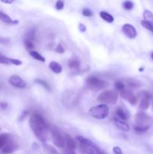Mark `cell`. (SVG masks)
Segmentation results:
<instances>
[{"label": "cell", "instance_id": "obj_1", "mask_svg": "<svg viewBox=\"0 0 153 154\" xmlns=\"http://www.w3.org/2000/svg\"><path fill=\"white\" fill-rule=\"evenodd\" d=\"M29 125L36 138L41 142H45L47 139V131L50 128L45 119L40 114L34 112L30 117Z\"/></svg>", "mask_w": 153, "mask_h": 154}, {"label": "cell", "instance_id": "obj_2", "mask_svg": "<svg viewBox=\"0 0 153 154\" xmlns=\"http://www.w3.org/2000/svg\"><path fill=\"white\" fill-rule=\"evenodd\" d=\"M152 124L153 120L148 114L144 112L137 113L135 116L134 130L136 133H143L146 132Z\"/></svg>", "mask_w": 153, "mask_h": 154}, {"label": "cell", "instance_id": "obj_3", "mask_svg": "<svg viewBox=\"0 0 153 154\" xmlns=\"http://www.w3.org/2000/svg\"><path fill=\"white\" fill-rule=\"evenodd\" d=\"M118 98V91L116 90H106L100 93L97 98L98 102L104 104H111L114 105L117 102Z\"/></svg>", "mask_w": 153, "mask_h": 154}, {"label": "cell", "instance_id": "obj_4", "mask_svg": "<svg viewBox=\"0 0 153 154\" xmlns=\"http://www.w3.org/2000/svg\"><path fill=\"white\" fill-rule=\"evenodd\" d=\"M87 87L88 89L93 91H99V90H104L107 87L108 83L100 78L95 76H89L86 78V81Z\"/></svg>", "mask_w": 153, "mask_h": 154}, {"label": "cell", "instance_id": "obj_5", "mask_svg": "<svg viewBox=\"0 0 153 154\" xmlns=\"http://www.w3.org/2000/svg\"><path fill=\"white\" fill-rule=\"evenodd\" d=\"M90 116L98 120H104L106 118L109 114V108L105 104L96 105L92 107L88 111Z\"/></svg>", "mask_w": 153, "mask_h": 154}, {"label": "cell", "instance_id": "obj_6", "mask_svg": "<svg viewBox=\"0 0 153 154\" xmlns=\"http://www.w3.org/2000/svg\"><path fill=\"white\" fill-rule=\"evenodd\" d=\"M50 130L51 136H52V143L56 147L58 148H63L65 145V140H64V136H63L59 132L58 128L56 126H51L50 128Z\"/></svg>", "mask_w": 153, "mask_h": 154}, {"label": "cell", "instance_id": "obj_7", "mask_svg": "<svg viewBox=\"0 0 153 154\" xmlns=\"http://www.w3.org/2000/svg\"><path fill=\"white\" fill-rule=\"evenodd\" d=\"M140 96L141 99L140 102L139 108L141 111H146L149 108L150 99L152 98V96L149 92L143 91L140 93Z\"/></svg>", "mask_w": 153, "mask_h": 154}, {"label": "cell", "instance_id": "obj_8", "mask_svg": "<svg viewBox=\"0 0 153 154\" xmlns=\"http://www.w3.org/2000/svg\"><path fill=\"white\" fill-rule=\"evenodd\" d=\"M18 149V144L13 138H10L8 141L5 145L1 150V154H11L16 151Z\"/></svg>", "mask_w": 153, "mask_h": 154}, {"label": "cell", "instance_id": "obj_9", "mask_svg": "<svg viewBox=\"0 0 153 154\" xmlns=\"http://www.w3.org/2000/svg\"><path fill=\"white\" fill-rule=\"evenodd\" d=\"M120 96L123 99L128 101L131 105H136L137 103V98L130 90H124L120 92Z\"/></svg>", "mask_w": 153, "mask_h": 154}, {"label": "cell", "instance_id": "obj_10", "mask_svg": "<svg viewBox=\"0 0 153 154\" xmlns=\"http://www.w3.org/2000/svg\"><path fill=\"white\" fill-rule=\"evenodd\" d=\"M9 84L13 87L18 89H24L26 87V84L25 81L18 75H12L8 79Z\"/></svg>", "mask_w": 153, "mask_h": 154}, {"label": "cell", "instance_id": "obj_11", "mask_svg": "<svg viewBox=\"0 0 153 154\" xmlns=\"http://www.w3.org/2000/svg\"><path fill=\"white\" fill-rule=\"evenodd\" d=\"M122 32L129 38H135L137 35V32L134 26L129 23H125L122 26Z\"/></svg>", "mask_w": 153, "mask_h": 154}, {"label": "cell", "instance_id": "obj_12", "mask_svg": "<svg viewBox=\"0 0 153 154\" xmlns=\"http://www.w3.org/2000/svg\"><path fill=\"white\" fill-rule=\"evenodd\" d=\"M68 68L70 69L73 73L76 74L77 72H79L80 68V61L79 59L76 57H73L68 60Z\"/></svg>", "mask_w": 153, "mask_h": 154}, {"label": "cell", "instance_id": "obj_13", "mask_svg": "<svg viewBox=\"0 0 153 154\" xmlns=\"http://www.w3.org/2000/svg\"><path fill=\"white\" fill-rule=\"evenodd\" d=\"M116 114L117 117L122 120H128L130 117V114L129 111L125 108H122V107H117L116 110Z\"/></svg>", "mask_w": 153, "mask_h": 154}, {"label": "cell", "instance_id": "obj_14", "mask_svg": "<svg viewBox=\"0 0 153 154\" xmlns=\"http://www.w3.org/2000/svg\"><path fill=\"white\" fill-rule=\"evenodd\" d=\"M64 140H65L66 146H67V147L70 151L76 149V147H77V143H76V140L74 138H73L71 136L65 134L64 135Z\"/></svg>", "mask_w": 153, "mask_h": 154}, {"label": "cell", "instance_id": "obj_15", "mask_svg": "<svg viewBox=\"0 0 153 154\" xmlns=\"http://www.w3.org/2000/svg\"><path fill=\"white\" fill-rule=\"evenodd\" d=\"M76 138V141H77L80 144H82V145L86 146V147H88V148L92 149V150H94V149L97 147V145H96L94 143H93L92 141L88 140V138H86L82 136H77Z\"/></svg>", "mask_w": 153, "mask_h": 154}, {"label": "cell", "instance_id": "obj_16", "mask_svg": "<svg viewBox=\"0 0 153 154\" xmlns=\"http://www.w3.org/2000/svg\"><path fill=\"white\" fill-rule=\"evenodd\" d=\"M0 20L4 23L8 24V25H17L19 23L18 20H13L8 14H6L4 12L0 11Z\"/></svg>", "mask_w": 153, "mask_h": 154}, {"label": "cell", "instance_id": "obj_17", "mask_svg": "<svg viewBox=\"0 0 153 154\" xmlns=\"http://www.w3.org/2000/svg\"><path fill=\"white\" fill-rule=\"evenodd\" d=\"M114 123H115L116 126L118 129L123 131V132H127L130 130V127H129L128 124L126 123L124 121H121V120H118V119H115L114 120Z\"/></svg>", "mask_w": 153, "mask_h": 154}, {"label": "cell", "instance_id": "obj_18", "mask_svg": "<svg viewBox=\"0 0 153 154\" xmlns=\"http://www.w3.org/2000/svg\"><path fill=\"white\" fill-rule=\"evenodd\" d=\"M49 68L53 73L60 74L62 72V67L58 63L55 61H52L49 63Z\"/></svg>", "mask_w": 153, "mask_h": 154}, {"label": "cell", "instance_id": "obj_19", "mask_svg": "<svg viewBox=\"0 0 153 154\" xmlns=\"http://www.w3.org/2000/svg\"><path fill=\"white\" fill-rule=\"evenodd\" d=\"M10 138H11L10 134L2 133L0 135V150H2L4 147V146L5 145L6 143Z\"/></svg>", "mask_w": 153, "mask_h": 154}, {"label": "cell", "instance_id": "obj_20", "mask_svg": "<svg viewBox=\"0 0 153 154\" xmlns=\"http://www.w3.org/2000/svg\"><path fill=\"white\" fill-rule=\"evenodd\" d=\"M100 16L104 20H105L106 22L109 23H111L114 21V18L110 14L107 13L106 11H102L100 12Z\"/></svg>", "mask_w": 153, "mask_h": 154}, {"label": "cell", "instance_id": "obj_21", "mask_svg": "<svg viewBox=\"0 0 153 154\" xmlns=\"http://www.w3.org/2000/svg\"><path fill=\"white\" fill-rule=\"evenodd\" d=\"M144 20L153 26V14L149 10H145L143 12Z\"/></svg>", "mask_w": 153, "mask_h": 154}, {"label": "cell", "instance_id": "obj_22", "mask_svg": "<svg viewBox=\"0 0 153 154\" xmlns=\"http://www.w3.org/2000/svg\"><path fill=\"white\" fill-rule=\"evenodd\" d=\"M127 84L130 88H134V89L139 88V87L141 86V83L139 81L133 79V78H130V79L128 80Z\"/></svg>", "mask_w": 153, "mask_h": 154}, {"label": "cell", "instance_id": "obj_23", "mask_svg": "<svg viewBox=\"0 0 153 154\" xmlns=\"http://www.w3.org/2000/svg\"><path fill=\"white\" fill-rule=\"evenodd\" d=\"M34 83L42 86V87H43L45 90H47V91H50L51 90L50 86V84H48L46 81H44V80L40 79V78H37V79L34 80Z\"/></svg>", "mask_w": 153, "mask_h": 154}, {"label": "cell", "instance_id": "obj_24", "mask_svg": "<svg viewBox=\"0 0 153 154\" xmlns=\"http://www.w3.org/2000/svg\"><path fill=\"white\" fill-rule=\"evenodd\" d=\"M29 55L31 56L32 58L35 59L36 60H38V61L43 62V63H44V62H45L44 57L43 56L40 55V54H39L38 52H37V51H29Z\"/></svg>", "mask_w": 153, "mask_h": 154}, {"label": "cell", "instance_id": "obj_25", "mask_svg": "<svg viewBox=\"0 0 153 154\" xmlns=\"http://www.w3.org/2000/svg\"><path fill=\"white\" fill-rule=\"evenodd\" d=\"M114 87H115L116 90V91L120 92L123 91L124 90H125V84L122 82V81H118L114 84Z\"/></svg>", "mask_w": 153, "mask_h": 154}, {"label": "cell", "instance_id": "obj_26", "mask_svg": "<svg viewBox=\"0 0 153 154\" xmlns=\"http://www.w3.org/2000/svg\"><path fill=\"white\" fill-rule=\"evenodd\" d=\"M34 38V29H32L29 30V31L26 33V35H25V38L24 39L33 42Z\"/></svg>", "mask_w": 153, "mask_h": 154}, {"label": "cell", "instance_id": "obj_27", "mask_svg": "<svg viewBox=\"0 0 153 154\" xmlns=\"http://www.w3.org/2000/svg\"><path fill=\"white\" fill-rule=\"evenodd\" d=\"M24 45H25L26 48L27 50H28L29 51H33V49L34 48V43H33V42H31V41L24 39Z\"/></svg>", "mask_w": 153, "mask_h": 154}, {"label": "cell", "instance_id": "obj_28", "mask_svg": "<svg viewBox=\"0 0 153 154\" xmlns=\"http://www.w3.org/2000/svg\"><path fill=\"white\" fill-rule=\"evenodd\" d=\"M134 3L130 1H125L122 3L123 8H124L125 10L128 11L131 10L134 8Z\"/></svg>", "mask_w": 153, "mask_h": 154}, {"label": "cell", "instance_id": "obj_29", "mask_svg": "<svg viewBox=\"0 0 153 154\" xmlns=\"http://www.w3.org/2000/svg\"><path fill=\"white\" fill-rule=\"evenodd\" d=\"M0 64L10 65V58L0 54Z\"/></svg>", "mask_w": 153, "mask_h": 154}, {"label": "cell", "instance_id": "obj_30", "mask_svg": "<svg viewBox=\"0 0 153 154\" xmlns=\"http://www.w3.org/2000/svg\"><path fill=\"white\" fill-rule=\"evenodd\" d=\"M141 25H142L144 28L147 29L149 30L150 32H152L153 33V26L152 25V24L148 23V22H146V21H145L143 20L141 21Z\"/></svg>", "mask_w": 153, "mask_h": 154}, {"label": "cell", "instance_id": "obj_31", "mask_svg": "<svg viewBox=\"0 0 153 154\" xmlns=\"http://www.w3.org/2000/svg\"><path fill=\"white\" fill-rule=\"evenodd\" d=\"M82 15L85 17H92L93 15V12L91 9L89 8H84L82 11Z\"/></svg>", "mask_w": 153, "mask_h": 154}, {"label": "cell", "instance_id": "obj_32", "mask_svg": "<svg viewBox=\"0 0 153 154\" xmlns=\"http://www.w3.org/2000/svg\"><path fill=\"white\" fill-rule=\"evenodd\" d=\"M64 3L63 1L58 0V1H57L56 2V8L57 10H62V9L64 8Z\"/></svg>", "mask_w": 153, "mask_h": 154}, {"label": "cell", "instance_id": "obj_33", "mask_svg": "<svg viewBox=\"0 0 153 154\" xmlns=\"http://www.w3.org/2000/svg\"><path fill=\"white\" fill-rule=\"evenodd\" d=\"M55 51L56 53H58V54H63L64 52V48H63L62 44H58L56 46V48Z\"/></svg>", "mask_w": 153, "mask_h": 154}, {"label": "cell", "instance_id": "obj_34", "mask_svg": "<svg viewBox=\"0 0 153 154\" xmlns=\"http://www.w3.org/2000/svg\"><path fill=\"white\" fill-rule=\"evenodd\" d=\"M10 64L15 65V66H20V65H22V63L20 60H16V59H13V58H10Z\"/></svg>", "mask_w": 153, "mask_h": 154}, {"label": "cell", "instance_id": "obj_35", "mask_svg": "<svg viewBox=\"0 0 153 154\" xmlns=\"http://www.w3.org/2000/svg\"><path fill=\"white\" fill-rule=\"evenodd\" d=\"M45 148L46 149V150H48V151H49L50 153H51L52 154H58V153H57L56 150L55 149H54L53 147H52V146L45 145Z\"/></svg>", "mask_w": 153, "mask_h": 154}, {"label": "cell", "instance_id": "obj_36", "mask_svg": "<svg viewBox=\"0 0 153 154\" xmlns=\"http://www.w3.org/2000/svg\"><path fill=\"white\" fill-rule=\"evenodd\" d=\"M8 106V104L7 102H0V109L1 110L7 109Z\"/></svg>", "mask_w": 153, "mask_h": 154}, {"label": "cell", "instance_id": "obj_37", "mask_svg": "<svg viewBox=\"0 0 153 154\" xmlns=\"http://www.w3.org/2000/svg\"><path fill=\"white\" fill-rule=\"evenodd\" d=\"M112 150H113V153L115 154H122V151L121 148L118 147H114L112 148Z\"/></svg>", "mask_w": 153, "mask_h": 154}, {"label": "cell", "instance_id": "obj_38", "mask_svg": "<svg viewBox=\"0 0 153 154\" xmlns=\"http://www.w3.org/2000/svg\"><path fill=\"white\" fill-rule=\"evenodd\" d=\"M94 152L95 153V154H106L105 153V152H104L103 150H102L101 149L99 148L98 146L94 149Z\"/></svg>", "mask_w": 153, "mask_h": 154}, {"label": "cell", "instance_id": "obj_39", "mask_svg": "<svg viewBox=\"0 0 153 154\" xmlns=\"http://www.w3.org/2000/svg\"><path fill=\"white\" fill-rule=\"evenodd\" d=\"M78 28H79V30L81 32H86V27L85 25L82 23H80Z\"/></svg>", "mask_w": 153, "mask_h": 154}, {"label": "cell", "instance_id": "obj_40", "mask_svg": "<svg viewBox=\"0 0 153 154\" xmlns=\"http://www.w3.org/2000/svg\"><path fill=\"white\" fill-rule=\"evenodd\" d=\"M28 113H29V112H28V111H24V112L22 113V115H21V117H20V121H22V120H24V118H25V117H26L27 115H28Z\"/></svg>", "mask_w": 153, "mask_h": 154}, {"label": "cell", "instance_id": "obj_41", "mask_svg": "<svg viewBox=\"0 0 153 154\" xmlns=\"http://www.w3.org/2000/svg\"><path fill=\"white\" fill-rule=\"evenodd\" d=\"M9 42V39L6 38H1L0 37V43L2 44H7Z\"/></svg>", "mask_w": 153, "mask_h": 154}, {"label": "cell", "instance_id": "obj_42", "mask_svg": "<svg viewBox=\"0 0 153 154\" xmlns=\"http://www.w3.org/2000/svg\"><path fill=\"white\" fill-rule=\"evenodd\" d=\"M2 2L5 3V4H11L13 2V0H2Z\"/></svg>", "mask_w": 153, "mask_h": 154}, {"label": "cell", "instance_id": "obj_43", "mask_svg": "<svg viewBox=\"0 0 153 154\" xmlns=\"http://www.w3.org/2000/svg\"><path fill=\"white\" fill-rule=\"evenodd\" d=\"M60 154H77V153H75V152L74 151H69V152H66V153H62Z\"/></svg>", "mask_w": 153, "mask_h": 154}, {"label": "cell", "instance_id": "obj_44", "mask_svg": "<svg viewBox=\"0 0 153 154\" xmlns=\"http://www.w3.org/2000/svg\"><path fill=\"white\" fill-rule=\"evenodd\" d=\"M88 154H94V150H90L89 151H88Z\"/></svg>", "mask_w": 153, "mask_h": 154}, {"label": "cell", "instance_id": "obj_45", "mask_svg": "<svg viewBox=\"0 0 153 154\" xmlns=\"http://www.w3.org/2000/svg\"><path fill=\"white\" fill-rule=\"evenodd\" d=\"M151 57H152V60H153V52L151 54Z\"/></svg>", "mask_w": 153, "mask_h": 154}, {"label": "cell", "instance_id": "obj_46", "mask_svg": "<svg viewBox=\"0 0 153 154\" xmlns=\"http://www.w3.org/2000/svg\"><path fill=\"white\" fill-rule=\"evenodd\" d=\"M143 70V69H142V68H140V71H142Z\"/></svg>", "mask_w": 153, "mask_h": 154}, {"label": "cell", "instance_id": "obj_47", "mask_svg": "<svg viewBox=\"0 0 153 154\" xmlns=\"http://www.w3.org/2000/svg\"><path fill=\"white\" fill-rule=\"evenodd\" d=\"M152 108H153V99H152Z\"/></svg>", "mask_w": 153, "mask_h": 154}]
</instances>
